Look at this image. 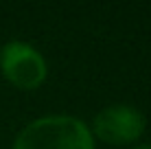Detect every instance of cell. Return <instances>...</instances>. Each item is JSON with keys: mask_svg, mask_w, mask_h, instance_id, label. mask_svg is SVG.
<instances>
[{"mask_svg": "<svg viewBox=\"0 0 151 149\" xmlns=\"http://www.w3.org/2000/svg\"><path fill=\"white\" fill-rule=\"evenodd\" d=\"M134 149H151V145H138V147H134Z\"/></svg>", "mask_w": 151, "mask_h": 149, "instance_id": "4", "label": "cell"}, {"mask_svg": "<svg viewBox=\"0 0 151 149\" xmlns=\"http://www.w3.org/2000/svg\"><path fill=\"white\" fill-rule=\"evenodd\" d=\"M0 66L4 77L20 90H35L46 79L44 57L24 42H9L4 46Z\"/></svg>", "mask_w": 151, "mask_h": 149, "instance_id": "2", "label": "cell"}, {"mask_svg": "<svg viewBox=\"0 0 151 149\" xmlns=\"http://www.w3.org/2000/svg\"><path fill=\"white\" fill-rule=\"evenodd\" d=\"M96 138L110 145H127L142 136L145 116L132 105H110L101 110L92 123Z\"/></svg>", "mask_w": 151, "mask_h": 149, "instance_id": "3", "label": "cell"}, {"mask_svg": "<svg viewBox=\"0 0 151 149\" xmlns=\"http://www.w3.org/2000/svg\"><path fill=\"white\" fill-rule=\"evenodd\" d=\"M13 149H94L88 125L75 116H44L18 134Z\"/></svg>", "mask_w": 151, "mask_h": 149, "instance_id": "1", "label": "cell"}]
</instances>
